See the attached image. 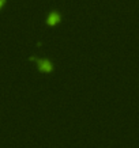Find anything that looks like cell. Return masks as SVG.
<instances>
[{
  "instance_id": "obj_1",
  "label": "cell",
  "mask_w": 139,
  "mask_h": 148,
  "mask_svg": "<svg viewBox=\"0 0 139 148\" xmlns=\"http://www.w3.org/2000/svg\"><path fill=\"white\" fill-rule=\"evenodd\" d=\"M30 60H36L37 61V68H38V71L42 72V73H49L55 69V65L52 63V60L46 57H41V58H36L34 56H32Z\"/></svg>"
},
{
  "instance_id": "obj_2",
  "label": "cell",
  "mask_w": 139,
  "mask_h": 148,
  "mask_svg": "<svg viewBox=\"0 0 139 148\" xmlns=\"http://www.w3.org/2000/svg\"><path fill=\"white\" fill-rule=\"evenodd\" d=\"M60 21H62V14L59 12L57 10L50 11L46 15V18H45V22H46V25H49V26H56L57 23H60Z\"/></svg>"
},
{
  "instance_id": "obj_3",
  "label": "cell",
  "mask_w": 139,
  "mask_h": 148,
  "mask_svg": "<svg viewBox=\"0 0 139 148\" xmlns=\"http://www.w3.org/2000/svg\"><path fill=\"white\" fill-rule=\"evenodd\" d=\"M6 3H7V0H0V10L3 8V7H4Z\"/></svg>"
}]
</instances>
